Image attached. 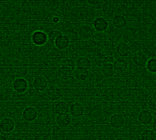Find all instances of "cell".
Masks as SVG:
<instances>
[{
	"label": "cell",
	"instance_id": "obj_1",
	"mask_svg": "<svg viewBox=\"0 0 156 140\" xmlns=\"http://www.w3.org/2000/svg\"><path fill=\"white\" fill-rule=\"evenodd\" d=\"M15 120L10 117H5L0 120V132L4 135H9L15 130Z\"/></svg>",
	"mask_w": 156,
	"mask_h": 140
},
{
	"label": "cell",
	"instance_id": "obj_2",
	"mask_svg": "<svg viewBox=\"0 0 156 140\" xmlns=\"http://www.w3.org/2000/svg\"><path fill=\"white\" fill-rule=\"evenodd\" d=\"M31 41L36 46H43L48 41L47 33L43 30H35L31 35Z\"/></svg>",
	"mask_w": 156,
	"mask_h": 140
},
{
	"label": "cell",
	"instance_id": "obj_3",
	"mask_svg": "<svg viewBox=\"0 0 156 140\" xmlns=\"http://www.w3.org/2000/svg\"><path fill=\"white\" fill-rule=\"evenodd\" d=\"M13 90L18 94H23L29 89L28 81L23 77H18L14 79L12 83Z\"/></svg>",
	"mask_w": 156,
	"mask_h": 140
},
{
	"label": "cell",
	"instance_id": "obj_4",
	"mask_svg": "<svg viewBox=\"0 0 156 140\" xmlns=\"http://www.w3.org/2000/svg\"><path fill=\"white\" fill-rule=\"evenodd\" d=\"M22 116L25 121L31 123L37 120L39 116V112L35 107L28 106L23 109Z\"/></svg>",
	"mask_w": 156,
	"mask_h": 140
},
{
	"label": "cell",
	"instance_id": "obj_5",
	"mask_svg": "<svg viewBox=\"0 0 156 140\" xmlns=\"http://www.w3.org/2000/svg\"><path fill=\"white\" fill-rule=\"evenodd\" d=\"M49 86V82L47 78L43 75H37L34 78L33 87L37 92H42L45 91Z\"/></svg>",
	"mask_w": 156,
	"mask_h": 140
},
{
	"label": "cell",
	"instance_id": "obj_6",
	"mask_svg": "<svg viewBox=\"0 0 156 140\" xmlns=\"http://www.w3.org/2000/svg\"><path fill=\"white\" fill-rule=\"evenodd\" d=\"M95 33V30L93 27L89 25H83L80 27L78 31L79 38L82 40H88L91 38Z\"/></svg>",
	"mask_w": 156,
	"mask_h": 140
},
{
	"label": "cell",
	"instance_id": "obj_7",
	"mask_svg": "<svg viewBox=\"0 0 156 140\" xmlns=\"http://www.w3.org/2000/svg\"><path fill=\"white\" fill-rule=\"evenodd\" d=\"M126 120L124 117L121 114H114L110 117L109 123L115 129H120L125 125Z\"/></svg>",
	"mask_w": 156,
	"mask_h": 140
},
{
	"label": "cell",
	"instance_id": "obj_8",
	"mask_svg": "<svg viewBox=\"0 0 156 140\" xmlns=\"http://www.w3.org/2000/svg\"><path fill=\"white\" fill-rule=\"evenodd\" d=\"M138 120L141 125H148L152 123L154 120L152 113L147 109L141 110L138 114Z\"/></svg>",
	"mask_w": 156,
	"mask_h": 140
},
{
	"label": "cell",
	"instance_id": "obj_9",
	"mask_svg": "<svg viewBox=\"0 0 156 140\" xmlns=\"http://www.w3.org/2000/svg\"><path fill=\"white\" fill-rule=\"evenodd\" d=\"M109 27L108 20L102 17H96L93 22V27L98 32H104Z\"/></svg>",
	"mask_w": 156,
	"mask_h": 140
},
{
	"label": "cell",
	"instance_id": "obj_10",
	"mask_svg": "<svg viewBox=\"0 0 156 140\" xmlns=\"http://www.w3.org/2000/svg\"><path fill=\"white\" fill-rule=\"evenodd\" d=\"M70 106L64 101H57L55 102L52 105L53 112L57 114H67L69 112Z\"/></svg>",
	"mask_w": 156,
	"mask_h": 140
},
{
	"label": "cell",
	"instance_id": "obj_11",
	"mask_svg": "<svg viewBox=\"0 0 156 140\" xmlns=\"http://www.w3.org/2000/svg\"><path fill=\"white\" fill-rule=\"evenodd\" d=\"M69 113L71 117L75 118L80 117L85 113V107L83 105L79 103H73L70 106Z\"/></svg>",
	"mask_w": 156,
	"mask_h": 140
},
{
	"label": "cell",
	"instance_id": "obj_12",
	"mask_svg": "<svg viewBox=\"0 0 156 140\" xmlns=\"http://www.w3.org/2000/svg\"><path fill=\"white\" fill-rule=\"evenodd\" d=\"M55 122L59 127L66 128L70 125L72 122V117L69 113L59 114L55 117Z\"/></svg>",
	"mask_w": 156,
	"mask_h": 140
},
{
	"label": "cell",
	"instance_id": "obj_13",
	"mask_svg": "<svg viewBox=\"0 0 156 140\" xmlns=\"http://www.w3.org/2000/svg\"><path fill=\"white\" fill-rule=\"evenodd\" d=\"M113 66L116 72L124 73L127 71L129 68V63L124 58H118L115 60Z\"/></svg>",
	"mask_w": 156,
	"mask_h": 140
},
{
	"label": "cell",
	"instance_id": "obj_14",
	"mask_svg": "<svg viewBox=\"0 0 156 140\" xmlns=\"http://www.w3.org/2000/svg\"><path fill=\"white\" fill-rule=\"evenodd\" d=\"M147 56L142 52L135 53L132 57V61L134 64L138 67H144L148 60Z\"/></svg>",
	"mask_w": 156,
	"mask_h": 140
},
{
	"label": "cell",
	"instance_id": "obj_15",
	"mask_svg": "<svg viewBox=\"0 0 156 140\" xmlns=\"http://www.w3.org/2000/svg\"><path fill=\"white\" fill-rule=\"evenodd\" d=\"M70 44V41L69 38L67 35H62L55 41L53 44L58 50H64L69 47Z\"/></svg>",
	"mask_w": 156,
	"mask_h": 140
},
{
	"label": "cell",
	"instance_id": "obj_16",
	"mask_svg": "<svg viewBox=\"0 0 156 140\" xmlns=\"http://www.w3.org/2000/svg\"><path fill=\"white\" fill-rule=\"evenodd\" d=\"M116 52L121 58H125L130 54L131 47L127 43L121 42L117 45Z\"/></svg>",
	"mask_w": 156,
	"mask_h": 140
},
{
	"label": "cell",
	"instance_id": "obj_17",
	"mask_svg": "<svg viewBox=\"0 0 156 140\" xmlns=\"http://www.w3.org/2000/svg\"><path fill=\"white\" fill-rule=\"evenodd\" d=\"M112 24L115 28L121 29L126 26L127 22L124 16L120 14H116L112 17Z\"/></svg>",
	"mask_w": 156,
	"mask_h": 140
},
{
	"label": "cell",
	"instance_id": "obj_18",
	"mask_svg": "<svg viewBox=\"0 0 156 140\" xmlns=\"http://www.w3.org/2000/svg\"><path fill=\"white\" fill-rule=\"evenodd\" d=\"M74 76L79 81H86L89 76H90V72L89 69L80 68H76L74 69Z\"/></svg>",
	"mask_w": 156,
	"mask_h": 140
},
{
	"label": "cell",
	"instance_id": "obj_19",
	"mask_svg": "<svg viewBox=\"0 0 156 140\" xmlns=\"http://www.w3.org/2000/svg\"><path fill=\"white\" fill-rule=\"evenodd\" d=\"M102 13L107 17H112L115 13V6L110 3L106 2L102 5Z\"/></svg>",
	"mask_w": 156,
	"mask_h": 140
},
{
	"label": "cell",
	"instance_id": "obj_20",
	"mask_svg": "<svg viewBox=\"0 0 156 140\" xmlns=\"http://www.w3.org/2000/svg\"><path fill=\"white\" fill-rule=\"evenodd\" d=\"M76 68L89 69L91 66V60L87 57H80L76 61Z\"/></svg>",
	"mask_w": 156,
	"mask_h": 140
},
{
	"label": "cell",
	"instance_id": "obj_21",
	"mask_svg": "<svg viewBox=\"0 0 156 140\" xmlns=\"http://www.w3.org/2000/svg\"><path fill=\"white\" fill-rule=\"evenodd\" d=\"M101 72L102 75L106 78H112L115 75L116 73L113 64H103L101 69Z\"/></svg>",
	"mask_w": 156,
	"mask_h": 140
},
{
	"label": "cell",
	"instance_id": "obj_22",
	"mask_svg": "<svg viewBox=\"0 0 156 140\" xmlns=\"http://www.w3.org/2000/svg\"><path fill=\"white\" fill-rule=\"evenodd\" d=\"M62 35V33L60 30L57 29H52L47 33L48 41L52 44H54L55 41Z\"/></svg>",
	"mask_w": 156,
	"mask_h": 140
},
{
	"label": "cell",
	"instance_id": "obj_23",
	"mask_svg": "<svg viewBox=\"0 0 156 140\" xmlns=\"http://www.w3.org/2000/svg\"><path fill=\"white\" fill-rule=\"evenodd\" d=\"M145 67L148 72L152 74H156V58H149L147 61Z\"/></svg>",
	"mask_w": 156,
	"mask_h": 140
},
{
	"label": "cell",
	"instance_id": "obj_24",
	"mask_svg": "<svg viewBox=\"0 0 156 140\" xmlns=\"http://www.w3.org/2000/svg\"><path fill=\"white\" fill-rule=\"evenodd\" d=\"M141 140H154L153 130L146 129L143 130L140 134Z\"/></svg>",
	"mask_w": 156,
	"mask_h": 140
},
{
	"label": "cell",
	"instance_id": "obj_25",
	"mask_svg": "<svg viewBox=\"0 0 156 140\" xmlns=\"http://www.w3.org/2000/svg\"><path fill=\"white\" fill-rule=\"evenodd\" d=\"M115 59L112 57H107L103 60V63L104 64H113Z\"/></svg>",
	"mask_w": 156,
	"mask_h": 140
},
{
	"label": "cell",
	"instance_id": "obj_26",
	"mask_svg": "<svg viewBox=\"0 0 156 140\" xmlns=\"http://www.w3.org/2000/svg\"><path fill=\"white\" fill-rule=\"evenodd\" d=\"M87 2L91 5H97L101 3V1H98V0H91V1H88Z\"/></svg>",
	"mask_w": 156,
	"mask_h": 140
},
{
	"label": "cell",
	"instance_id": "obj_27",
	"mask_svg": "<svg viewBox=\"0 0 156 140\" xmlns=\"http://www.w3.org/2000/svg\"><path fill=\"white\" fill-rule=\"evenodd\" d=\"M52 22L54 23V24H58L60 21V19L59 17L58 16H54L52 17Z\"/></svg>",
	"mask_w": 156,
	"mask_h": 140
},
{
	"label": "cell",
	"instance_id": "obj_28",
	"mask_svg": "<svg viewBox=\"0 0 156 140\" xmlns=\"http://www.w3.org/2000/svg\"><path fill=\"white\" fill-rule=\"evenodd\" d=\"M152 128L154 131H156V118H155L152 122Z\"/></svg>",
	"mask_w": 156,
	"mask_h": 140
},
{
	"label": "cell",
	"instance_id": "obj_29",
	"mask_svg": "<svg viewBox=\"0 0 156 140\" xmlns=\"http://www.w3.org/2000/svg\"><path fill=\"white\" fill-rule=\"evenodd\" d=\"M0 140H9V139L6 135L0 134Z\"/></svg>",
	"mask_w": 156,
	"mask_h": 140
},
{
	"label": "cell",
	"instance_id": "obj_30",
	"mask_svg": "<svg viewBox=\"0 0 156 140\" xmlns=\"http://www.w3.org/2000/svg\"><path fill=\"white\" fill-rule=\"evenodd\" d=\"M153 133H154V140H156V131H154V130H153Z\"/></svg>",
	"mask_w": 156,
	"mask_h": 140
}]
</instances>
